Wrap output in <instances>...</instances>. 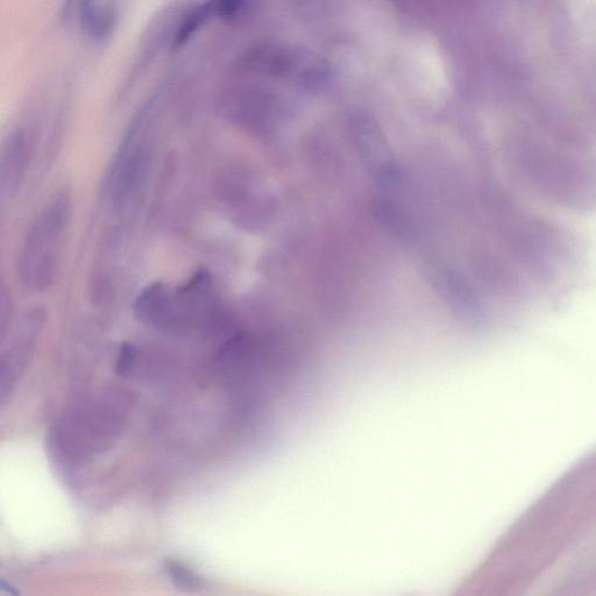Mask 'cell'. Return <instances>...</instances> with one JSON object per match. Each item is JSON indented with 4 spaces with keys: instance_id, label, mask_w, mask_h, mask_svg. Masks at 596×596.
I'll list each match as a JSON object with an SVG mask.
<instances>
[{
    "instance_id": "1",
    "label": "cell",
    "mask_w": 596,
    "mask_h": 596,
    "mask_svg": "<svg viewBox=\"0 0 596 596\" xmlns=\"http://www.w3.org/2000/svg\"><path fill=\"white\" fill-rule=\"evenodd\" d=\"M70 217V197L66 193H59L34 219L21 246L18 261L20 281L27 289H45L53 282Z\"/></svg>"
},
{
    "instance_id": "3",
    "label": "cell",
    "mask_w": 596,
    "mask_h": 596,
    "mask_svg": "<svg viewBox=\"0 0 596 596\" xmlns=\"http://www.w3.org/2000/svg\"><path fill=\"white\" fill-rule=\"evenodd\" d=\"M31 138L27 130H14L6 141L2 158V191L12 194L20 186L31 156Z\"/></svg>"
},
{
    "instance_id": "2",
    "label": "cell",
    "mask_w": 596,
    "mask_h": 596,
    "mask_svg": "<svg viewBox=\"0 0 596 596\" xmlns=\"http://www.w3.org/2000/svg\"><path fill=\"white\" fill-rule=\"evenodd\" d=\"M129 399L110 393L70 411L59 424L60 451L68 458L87 459L117 441L127 418Z\"/></svg>"
},
{
    "instance_id": "4",
    "label": "cell",
    "mask_w": 596,
    "mask_h": 596,
    "mask_svg": "<svg viewBox=\"0 0 596 596\" xmlns=\"http://www.w3.org/2000/svg\"><path fill=\"white\" fill-rule=\"evenodd\" d=\"M75 13L80 30L95 42L110 39L119 19L117 4L111 2L78 3Z\"/></svg>"
},
{
    "instance_id": "5",
    "label": "cell",
    "mask_w": 596,
    "mask_h": 596,
    "mask_svg": "<svg viewBox=\"0 0 596 596\" xmlns=\"http://www.w3.org/2000/svg\"><path fill=\"white\" fill-rule=\"evenodd\" d=\"M212 17H218V3L201 4L183 19L174 37V45L183 46Z\"/></svg>"
},
{
    "instance_id": "6",
    "label": "cell",
    "mask_w": 596,
    "mask_h": 596,
    "mask_svg": "<svg viewBox=\"0 0 596 596\" xmlns=\"http://www.w3.org/2000/svg\"><path fill=\"white\" fill-rule=\"evenodd\" d=\"M169 569L172 571L174 579L179 580L180 585L187 587L197 586L195 577L191 576V573H188L184 567L174 564L173 566H169Z\"/></svg>"
}]
</instances>
